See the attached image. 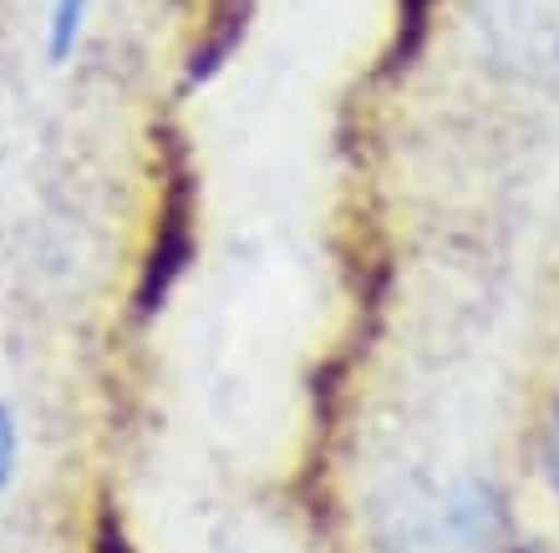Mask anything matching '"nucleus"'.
I'll return each instance as SVG.
<instances>
[{"label": "nucleus", "mask_w": 559, "mask_h": 553, "mask_svg": "<svg viewBox=\"0 0 559 553\" xmlns=\"http://www.w3.org/2000/svg\"><path fill=\"white\" fill-rule=\"evenodd\" d=\"M545 472H549V482L559 488V401H555V411H549V422H545Z\"/></svg>", "instance_id": "6e6552de"}, {"label": "nucleus", "mask_w": 559, "mask_h": 553, "mask_svg": "<svg viewBox=\"0 0 559 553\" xmlns=\"http://www.w3.org/2000/svg\"><path fill=\"white\" fill-rule=\"evenodd\" d=\"M15 462H21V426H15V411L0 401V493L11 488Z\"/></svg>", "instance_id": "0eeeda50"}, {"label": "nucleus", "mask_w": 559, "mask_h": 553, "mask_svg": "<svg viewBox=\"0 0 559 553\" xmlns=\"http://www.w3.org/2000/svg\"><path fill=\"white\" fill-rule=\"evenodd\" d=\"M484 36L509 72L559 87V0H484Z\"/></svg>", "instance_id": "f03ea898"}, {"label": "nucleus", "mask_w": 559, "mask_h": 553, "mask_svg": "<svg viewBox=\"0 0 559 553\" xmlns=\"http://www.w3.org/2000/svg\"><path fill=\"white\" fill-rule=\"evenodd\" d=\"M432 5L438 0H397V41H392V72L397 67H407V61L423 51L427 41V26H432Z\"/></svg>", "instance_id": "39448f33"}, {"label": "nucleus", "mask_w": 559, "mask_h": 553, "mask_svg": "<svg viewBox=\"0 0 559 553\" xmlns=\"http://www.w3.org/2000/svg\"><path fill=\"white\" fill-rule=\"evenodd\" d=\"M87 5L92 0H51V21H46V61L51 67H61L76 51L82 26H87Z\"/></svg>", "instance_id": "20e7f679"}, {"label": "nucleus", "mask_w": 559, "mask_h": 553, "mask_svg": "<svg viewBox=\"0 0 559 553\" xmlns=\"http://www.w3.org/2000/svg\"><path fill=\"white\" fill-rule=\"evenodd\" d=\"M250 15H254V0H214L209 5L204 41L193 46V57H189V82H209L224 61L235 57L245 31H250Z\"/></svg>", "instance_id": "7ed1b4c3"}, {"label": "nucleus", "mask_w": 559, "mask_h": 553, "mask_svg": "<svg viewBox=\"0 0 559 553\" xmlns=\"http://www.w3.org/2000/svg\"><path fill=\"white\" fill-rule=\"evenodd\" d=\"M92 549H97V553H138L133 539H128V524L118 518V508H112V503H103V513H97V533H92Z\"/></svg>", "instance_id": "423d86ee"}, {"label": "nucleus", "mask_w": 559, "mask_h": 553, "mask_svg": "<svg viewBox=\"0 0 559 553\" xmlns=\"http://www.w3.org/2000/svg\"><path fill=\"white\" fill-rule=\"evenodd\" d=\"M199 249V173H193L189 143L178 132L158 137V204H153V239H147L143 269H138L133 310L138 321H153L178 279L189 275Z\"/></svg>", "instance_id": "f257e3e1"}]
</instances>
